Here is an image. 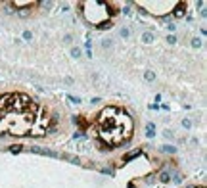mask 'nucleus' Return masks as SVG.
<instances>
[{
  "instance_id": "1",
  "label": "nucleus",
  "mask_w": 207,
  "mask_h": 188,
  "mask_svg": "<svg viewBox=\"0 0 207 188\" xmlns=\"http://www.w3.org/2000/svg\"><path fill=\"white\" fill-rule=\"evenodd\" d=\"M50 127V113L37 100L21 92L0 96V134L42 136Z\"/></svg>"
},
{
  "instance_id": "2",
  "label": "nucleus",
  "mask_w": 207,
  "mask_h": 188,
  "mask_svg": "<svg viewBox=\"0 0 207 188\" xmlns=\"http://www.w3.org/2000/svg\"><path fill=\"white\" fill-rule=\"evenodd\" d=\"M90 130L108 148H117L130 140L134 121L123 108L108 106L94 115V119L90 121Z\"/></svg>"
},
{
  "instance_id": "3",
  "label": "nucleus",
  "mask_w": 207,
  "mask_h": 188,
  "mask_svg": "<svg viewBox=\"0 0 207 188\" xmlns=\"http://www.w3.org/2000/svg\"><path fill=\"white\" fill-rule=\"evenodd\" d=\"M79 13L94 27H108L115 17V6L111 2H98V0H84L79 2Z\"/></svg>"
},
{
  "instance_id": "4",
  "label": "nucleus",
  "mask_w": 207,
  "mask_h": 188,
  "mask_svg": "<svg viewBox=\"0 0 207 188\" xmlns=\"http://www.w3.org/2000/svg\"><path fill=\"white\" fill-rule=\"evenodd\" d=\"M180 2H167V0H161V2H136V6L144 8L146 12H152L154 15H165V13H171L175 8H178Z\"/></svg>"
},
{
  "instance_id": "5",
  "label": "nucleus",
  "mask_w": 207,
  "mask_h": 188,
  "mask_svg": "<svg viewBox=\"0 0 207 188\" xmlns=\"http://www.w3.org/2000/svg\"><path fill=\"white\" fill-rule=\"evenodd\" d=\"M194 188H205V186H194Z\"/></svg>"
}]
</instances>
